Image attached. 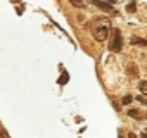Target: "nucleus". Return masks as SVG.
Segmentation results:
<instances>
[{
	"label": "nucleus",
	"mask_w": 147,
	"mask_h": 138,
	"mask_svg": "<svg viewBox=\"0 0 147 138\" xmlns=\"http://www.w3.org/2000/svg\"><path fill=\"white\" fill-rule=\"evenodd\" d=\"M94 29V36H95V40L97 42H106L107 40V36H109V31H111V21L109 19H106V17H102V19H97L95 23H94V26H92Z\"/></svg>",
	"instance_id": "f257e3e1"
},
{
	"label": "nucleus",
	"mask_w": 147,
	"mask_h": 138,
	"mask_svg": "<svg viewBox=\"0 0 147 138\" xmlns=\"http://www.w3.org/2000/svg\"><path fill=\"white\" fill-rule=\"evenodd\" d=\"M109 48H111L113 52H119V50L123 48V38H121V33H119L118 29L113 31V40H111V43H109Z\"/></svg>",
	"instance_id": "f03ea898"
},
{
	"label": "nucleus",
	"mask_w": 147,
	"mask_h": 138,
	"mask_svg": "<svg viewBox=\"0 0 147 138\" xmlns=\"http://www.w3.org/2000/svg\"><path fill=\"white\" fill-rule=\"evenodd\" d=\"M92 4H95L100 11H104V12H113V4H109V2H102V0H92Z\"/></svg>",
	"instance_id": "7ed1b4c3"
},
{
	"label": "nucleus",
	"mask_w": 147,
	"mask_h": 138,
	"mask_svg": "<svg viewBox=\"0 0 147 138\" xmlns=\"http://www.w3.org/2000/svg\"><path fill=\"white\" fill-rule=\"evenodd\" d=\"M131 45H138V47H147V40L144 38H138V36H131Z\"/></svg>",
	"instance_id": "20e7f679"
},
{
	"label": "nucleus",
	"mask_w": 147,
	"mask_h": 138,
	"mask_svg": "<svg viewBox=\"0 0 147 138\" xmlns=\"http://www.w3.org/2000/svg\"><path fill=\"white\" fill-rule=\"evenodd\" d=\"M128 74L130 76H138V69L135 64H128Z\"/></svg>",
	"instance_id": "39448f33"
},
{
	"label": "nucleus",
	"mask_w": 147,
	"mask_h": 138,
	"mask_svg": "<svg viewBox=\"0 0 147 138\" xmlns=\"http://www.w3.org/2000/svg\"><path fill=\"white\" fill-rule=\"evenodd\" d=\"M128 116H130V117H135V119H140V117H142L137 109H130V111H128Z\"/></svg>",
	"instance_id": "423d86ee"
},
{
	"label": "nucleus",
	"mask_w": 147,
	"mask_h": 138,
	"mask_svg": "<svg viewBox=\"0 0 147 138\" xmlns=\"http://www.w3.org/2000/svg\"><path fill=\"white\" fill-rule=\"evenodd\" d=\"M69 2L75 5V7H80V9H83V7H85V2H83V0H69Z\"/></svg>",
	"instance_id": "0eeeda50"
},
{
	"label": "nucleus",
	"mask_w": 147,
	"mask_h": 138,
	"mask_svg": "<svg viewBox=\"0 0 147 138\" xmlns=\"http://www.w3.org/2000/svg\"><path fill=\"white\" fill-rule=\"evenodd\" d=\"M138 88H140V92H142L144 95H147V81H140V83H138Z\"/></svg>",
	"instance_id": "6e6552de"
},
{
	"label": "nucleus",
	"mask_w": 147,
	"mask_h": 138,
	"mask_svg": "<svg viewBox=\"0 0 147 138\" xmlns=\"http://www.w3.org/2000/svg\"><path fill=\"white\" fill-rule=\"evenodd\" d=\"M135 9H137L135 2H131V4H128V5H126V11H128V12H135Z\"/></svg>",
	"instance_id": "1a4fd4ad"
},
{
	"label": "nucleus",
	"mask_w": 147,
	"mask_h": 138,
	"mask_svg": "<svg viewBox=\"0 0 147 138\" xmlns=\"http://www.w3.org/2000/svg\"><path fill=\"white\" fill-rule=\"evenodd\" d=\"M131 102V95H126L125 98H123V104H130Z\"/></svg>",
	"instance_id": "9d476101"
},
{
	"label": "nucleus",
	"mask_w": 147,
	"mask_h": 138,
	"mask_svg": "<svg viewBox=\"0 0 147 138\" xmlns=\"http://www.w3.org/2000/svg\"><path fill=\"white\" fill-rule=\"evenodd\" d=\"M142 138H147V131H144V135H142Z\"/></svg>",
	"instance_id": "9b49d317"
},
{
	"label": "nucleus",
	"mask_w": 147,
	"mask_h": 138,
	"mask_svg": "<svg viewBox=\"0 0 147 138\" xmlns=\"http://www.w3.org/2000/svg\"><path fill=\"white\" fill-rule=\"evenodd\" d=\"M0 138H5V135H4V133H2V131H0Z\"/></svg>",
	"instance_id": "f8f14e48"
},
{
	"label": "nucleus",
	"mask_w": 147,
	"mask_h": 138,
	"mask_svg": "<svg viewBox=\"0 0 147 138\" xmlns=\"http://www.w3.org/2000/svg\"><path fill=\"white\" fill-rule=\"evenodd\" d=\"M130 138H137V136H135V135H133V133H130Z\"/></svg>",
	"instance_id": "ddd939ff"
},
{
	"label": "nucleus",
	"mask_w": 147,
	"mask_h": 138,
	"mask_svg": "<svg viewBox=\"0 0 147 138\" xmlns=\"http://www.w3.org/2000/svg\"><path fill=\"white\" fill-rule=\"evenodd\" d=\"M107 2H109V4H114V2H116V0H107Z\"/></svg>",
	"instance_id": "4468645a"
}]
</instances>
